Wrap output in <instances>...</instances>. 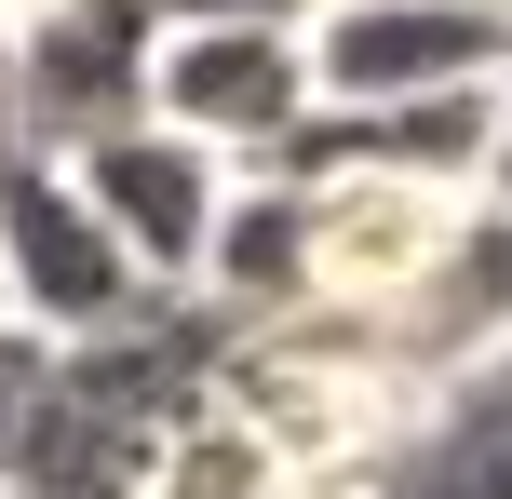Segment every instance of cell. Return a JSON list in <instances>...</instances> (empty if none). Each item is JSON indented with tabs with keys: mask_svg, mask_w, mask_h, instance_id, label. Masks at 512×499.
Wrapping results in <instances>:
<instances>
[{
	"mask_svg": "<svg viewBox=\"0 0 512 499\" xmlns=\"http://www.w3.org/2000/svg\"><path fill=\"white\" fill-rule=\"evenodd\" d=\"M310 41H256V27H162L149 54V122L189 135L230 176H270L283 149L310 135Z\"/></svg>",
	"mask_w": 512,
	"mask_h": 499,
	"instance_id": "cell-5",
	"label": "cell"
},
{
	"mask_svg": "<svg viewBox=\"0 0 512 499\" xmlns=\"http://www.w3.org/2000/svg\"><path fill=\"white\" fill-rule=\"evenodd\" d=\"M0 14H14V27H27V14H54V0H0Z\"/></svg>",
	"mask_w": 512,
	"mask_h": 499,
	"instance_id": "cell-11",
	"label": "cell"
},
{
	"mask_svg": "<svg viewBox=\"0 0 512 499\" xmlns=\"http://www.w3.org/2000/svg\"><path fill=\"white\" fill-rule=\"evenodd\" d=\"M68 189H81V216L122 243V270H135L149 297H189V284H203V243H216V203H230V162H203L189 135L135 122V135H108V149H81Z\"/></svg>",
	"mask_w": 512,
	"mask_h": 499,
	"instance_id": "cell-6",
	"label": "cell"
},
{
	"mask_svg": "<svg viewBox=\"0 0 512 499\" xmlns=\"http://www.w3.org/2000/svg\"><path fill=\"white\" fill-rule=\"evenodd\" d=\"M149 311V284L122 270V243L81 216L68 162H0V324H27L41 351H95Z\"/></svg>",
	"mask_w": 512,
	"mask_h": 499,
	"instance_id": "cell-4",
	"label": "cell"
},
{
	"mask_svg": "<svg viewBox=\"0 0 512 499\" xmlns=\"http://www.w3.org/2000/svg\"><path fill=\"white\" fill-rule=\"evenodd\" d=\"M0 41H14V14H0Z\"/></svg>",
	"mask_w": 512,
	"mask_h": 499,
	"instance_id": "cell-12",
	"label": "cell"
},
{
	"mask_svg": "<svg viewBox=\"0 0 512 499\" xmlns=\"http://www.w3.org/2000/svg\"><path fill=\"white\" fill-rule=\"evenodd\" d=\"M162 27H256V41H310L324 0H149Z\"/></svg>",
	"mask_w": 512,
	"mask_h": 499,
	"instance_id": "cell-8",
	"label": "cell"
},
{
	"mask_svg": "<svg viewBox=\"0 0 512 499\" xmlns=\"http://www.w3.org/2000/svg\"><path fill=\"white\" fill-rule=\"evenodd\" d=\"M486 216H512V108H499V149H486V189H472Z\"/></svg>",
	"mask_w": 512,
	"mask_h": 499,
	"instance_id": "cell-9",
	"label": "cell"
},
{
	"mask_svg": "<svg viewBox=\"0 0 512 499\" xmlns=\"http://www.w3.org/2000/svg\"><path fill=\"white\" fill-rule=\"evenodd\" d=\"M297 189V311H351V324H391L418 284L445 270L459 243V189H418V176H283Z\"/></svg>",
	"mask_w": 512,
	"mask_h": 499,
	"instance_id": "cell-2",
	"label": "cell"
},
{
	"mask_svg": "<svg viewBox=\"0 0 512 499\" xmlns=\"http://www.w3.org/2000/svg\"><path fill=\"white\" fill-rule=\"evenodd\" d=\"M41 378H54V351L27 338V324H0V486H14V459H27V419H41Z\"/></svg>",
	"mask_w": 512,
	"mask_h": 499,
	"instance_id": "cell-7",
	"label": "cell"
},
{
	"mask_svg": "<svg viewBox=\"0 0 512 499\" xmlns=\"http://www.w3.org/2000/svg\"><path fill=\"white\" fill-rule=\"evenodd\" d=\"M149 54H162V14L149 0H54L0 41V81H14V135L41 162H81L108 135L149 122Z\"/></svg>",
	"mask_w": 512,
	"mask_h": 499,
	"instance_id": "cell-3",
	"label": "cell"
},
{
	"mask_svg": "<svg viewBox=\"0 0 512 499\" xmlns=\"http://www.w3.org/2000/svg\"><path fill=\"white\" fill-rule=\"evenodd\" d=\"M0 162H27V135H14V81H0Z\"/></svg>",
	"mask_w": 512,
	"mask_h": 499,
	"instance_id": "cell-10",
	"label": "cell"
},
{
	"mask_svg": "<svg viewBox=\"0 0 512 499\" xmlns=\"http://www.w3.org/2000/svg\"><path fill=\"white\" fill-rule=\"evenodd\" d=\"M310 95L337 122H378L418 95H512V14H486V0H324Z\"/></svg>",
	"mask_w": 512,
	"mask_h": 499,
	"instance_id": "cell-1",
	"label": "cell"
}]
</instances>
